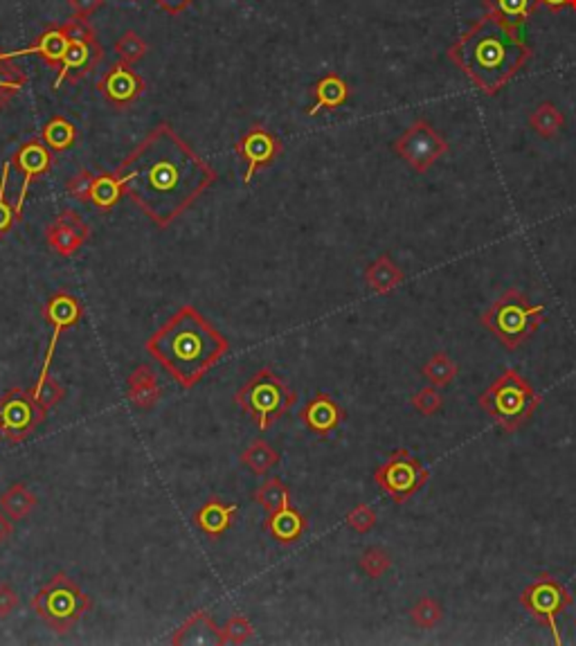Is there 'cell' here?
I'll return each instance as SVG.
<instances>
[{
  "label": "cell",
  "mask_w": 576,
  "mask_h": 646,
  "mask_svg": "<svg viewBox=\"0 0 576 646\" xmlns=\"http://www.w3.org/2000/svg\"><path fill=\"white\" fill-rule=\"evenodd\" d=\"M124 196L158 228L187 212L210 187L217 171L170 124H158L117 170Z\"/></svg>",
  "instance_id": "1"
},
{
  "label": "cell",
  "mask_w": 576,
  "mask_h": 646,
  "mask_svg": "<svg viewBox=\"0 0 576 646\" xmlns=\"http://www.w3.org/2000/svg\"><path fill=\"white\" fill-rule=\"evenodd\" d=\"M147 354L185 390L199 386L230 349L226 336L196 307H181L147 340Z\"/></svg>",
  "instance_id": "2"
},
{
  "label": "cell",
  "mask_w": 576,
  "mask_h": 646,
  "mask_svg": "<svg viewBox=\"0 0 576 646\" xmlns=\"http://www.w3.org/2000/svg\"><path fill=\"white\" fill-rule=\"evenodd\" d=\"M448 59L484 95H498L529 64L532 48L524 44L520 32L484 14L448 48Z\"/></svg>",
  "instance_id": "3"
},
{
  "label": "cell",
  "mask_w": 576,
  "mask_h": 646,
  "mask_svg": "<svg viewBox=\"0 0 576 646\" xmlns=\"http://www.w3.org/2000/svg\"><path fill=\"white\" fill-rule=\"evenodd\" d=\"M480 408L504 430L516 433L533 416L541 396L518 369H504L480 395Z\"/></svg>",
  "instance_id": "4"
},
{
  "label": "cell",
  "mask_w": 576,
  "mask_h": 646,
  "mask_svg": "<svg viewBox=\"0 0 576 646\" xmlns=\"http://www.w3.org/2000/svg\"><path fill=\"white\" fill-rule=\"evenodd\" d=\"M545 322V304H532L529 298L518 289L500 295L484 313L482 325L498 338L504 349L522 347L529 338Z\"/></svg>",
  "instance_id": "5"
},
{
  "label": "cell",
  "mask_w": 576,
  "mask_h": 646,
  "mask_svg": "<svg viewBox=\"0 0 576 646\" xmlns=\"http://www.w3.org/2000/svg\"><path fill=\"white\" fill-rule=\"evenodd\" d=\"M234 401L264 433L293 408L298 395L273 367H261L239 387Z\"/></svg>",
  "instance_id": "6"
},
{
  "label": "cell",
  "mask_w": 576,
  "mask_h": 646,
  "mask_svg": "<svg viewBox=\"0 0 576 646\" xmlns=\"http://www.w3.org/2000/svg\"><path fill=\"white\" fill-rule=\"evenodd\" d=\"M32 611L54 633H68L91 611V597L65 573H57L30 602Z\"/></svg>",
  "instance_id": "7"
},
{
  "label": "cell",
  "mask_w": 576,
  "mask_h": 646,
  "mask_svg": "<svg viewBox=\"0 0 576 646\" xmlns=\"http://www.w3.org/2000/svg\"><path fill=\"white\" fill-rule=\"evenodd\" d=\"M428 477V469H425L407 448H396V451L374 471V482L399 504L405 503L407 498H412L416 491L424 489Z\"/></svg>",
  "instance_id": "8"
},
{
  "label": "cell",
  "mask_w": 576,
  "mask_h": 646,
  "mask_svg": "<svg viewBox=\"0 0 576 646\" xmlns=\"http://www.w3.org/2000/svg\"><path fill=\"white\" fill-rule=\"evenodd\" d=\"M48 412L39 408L30 390L12 387L0 396V439L9 444H21L34 435Z\"/></svg>",
  "instance_id": "9"
},
{
  "label": "cell",
  "mask_w": 576,
  "mask_h": 646,
  "mask_svg": "<svg viewBox=\"0 0 576 646\" xmlns=\"http://www.w3.org/2000/svg\"><path fill=\"white\" fill-rule=\"evenodd\" d=\"M392 149H395L396 156L404 158L416 174H424L448 152V144L430 122L415 120L395 140Z\"/></svg>",
  "instance_id": "10"
},
{
  "label": "cell",
  "mask_w": 576,
  "mask_h": 646,
  "mask_svg": "<svg viewBox=\"0 0 576 646\" xmlns=\"http://www.w3.org/2000/svg\"><path fill=\"white\" fill-rule=\"evenodd\" d=\"M520 603H522L538 622L550 626L556 644L563 642L559 631V622L556 620H559V615L565 608H570L574 603V597L563 583H559L554 577H550V574H542V577H538L536 582L529 583V586L522 590Z\"/></svg>",
  "instance_id": "11"
},
{
  "label": "cell",
  "mask_w": 576,
  "mask_h": 646,
  "mask_svg": "<svg viewBox=\"0 0 576 646\" xmlns=\"http://www.w3.org/2000/svg\"><path fill=\"white\" fill-rule=\"evenodd\" d=\"M44 318L50 327H53V336H50L48 343V352H45L44 358V367H41L39 378L50 377V365H53L54 352H57V343L61 338V334L73 327L79 325V320L83 318V304L77 295L68 293V291H57L48 298L44 307Z\"/></svg>",
  "instance_id": "12"
},
{
  "label": "cell",
  "mask_w": 576,
  "mask_h": 646,
  "mask_svg": "<svg viewBox=\"0 0 576 646\" xmlns=\"http://www.w3.org/2000/svg\"><path fill=\"white\" fill-rule=\"evenodd\" d=\"M9 165H12V170L18 171L23 178L21 194H18L16 203H14L18 217L23 219V203H25L27 199V190H30V185L36 181V178L48 174L50 167H53V152L45 147L44 140L34 138L30 140V142L18 147V152L9 158Z\"/></svg>",
  "instance_id": "13"
},
{
  "label": "cell",
  "mask_w": 576,
  "mask_h": 646,
  "mask_svg": "<svg viewBox=\"0 0 576 646\" xmlns=\"http://www.w3.org/2000/svg\"><path fill=\"white\" fill-rule=\"evenodd\" d=\"M237 153L243 162H246V174H243V182H252V178L259 170L268 167L275 158L282 153V142L270 133L264 126H252L250 131L243 133V138L239 140Z\"/></svg>",
  "instance_id": "14"
},
{
  "label": "cell",
  "mask_w": 576,
  "mask_h": 646,
  "mask_svg": "<svg viewBox=\"0 0 576 646\" xmlns=\"http://www.w3.org/2000/svg\"><path fill=\"white\" fill-rule=\"evenodd\" d=\"M97 88H100V93L111 106H115V109H129L144 93V79L140 77L131 65L120 61V64L111 65L109 73L97 82Z\"/></svg>",
  "instance_id": "15"
},
{
  "label": "cell",
  "mask_w": 576,
  "mask_h": 646,
  "mask_svg": "<svg viewBox=\"0 0 576 646\" xmlns=\"http://www.w3.org/2000/svg\"><path fill=\"white\" fill-rule=\"evenodd\" d=\"M91 239V228L74 210H63L45 230V241L61 257L77 255L79 248Z\"/></svg>",
  "instance_id": "16"
},
{
  "label": "cell",
  "mask_w": 576,
  "mask_h": 646,
  "mask_svg": "<svg viewBox=\"0 0 576 646\" xmlns=\"http://www.w3.org/2000/svg\"><path fill=\"white\" fill-rule=\"evenodd\" d=\"M299 419L313 435L327 437V435L336 433L340 428V424L345 421V410L340 408L334 396L320 392V395H316L304 406L302 412H299Z\"/></svg>",
  "instance_id": "17"
},
{
  "label": "cell",
  "mask_w": 576,
  "mask_h": 646,
  "mask_svg": "<svg viewBox=\"0 0 576 646\" xmlns=\"http://www.w3.org/2000/svg\"><path fill=\"white\" fill-rule=\"evenodd\" d=\"M171 644L176 646H223V633L217 626L214 617L208 611H196L194 615L187 617L182 626H178L176 633L171 635Z\"/></svg>",
  "instance_id": "18"
},
{
  "label": "cell",
  "mask_w": 576,
  "mask_h": 646,
  "mask_svg": "<svg viewBox=\"0 0 576 646\" xmlns=\"http://www.w3.org/2000/svg\"><path fill=\"white\" fill-rule=\"evenodd\" d=\"M102 50L100 44H70L68 53H65L63 64L59 68V77L54 82V88H59L63 82H73L77 83L79 79L86 77L93 68L102 61Z\"/></svg>",
  "instance_id": "19"
},
{
  "label": "cell",
  "mask_w": 576,
  "mask_h": 646,
  "mask_svg": "<svg viewBox=\"0 0 576 646\" xmlns=\"http://www.w3.org/2000/svg\"><path fill=\"white\" fill-rule=\"evenodd\" d=\"M126 396H129L133 408L142 412L153 410L158 406V399H161V386H158L156 374H153V369L149 367L147 363L138 365V367L129 374V381H126Z\"/></svg>",
  "instance_id": "20"
},
{
  "label": "cell",
  "mask_w": 576,
  "mask_h": 646,
  "mask_svg": "<svg viewBox=\"0 0 576 646\" xmlns=\"http://www.w3.org/2000/svg\"><path fill=\"white\" fill-rule=\"evenodd\" d=\"M234 518H237V504L226 503L221 498H210L194 514L196 527L210 538H221L232 527Z\"/></svg>",
  "instance_id": "21"
},
{
  "label": "cell",
  "mask_w": 576,
  "mask_h": 646,
  "mask_svg": "<svg viewBox=\"0 0 576 646\" xmlns=\"http://www.w3.org/2000/svg\"><path fill=\"white\" fill-rule=\"evenodd\" d=\"M307 518H304V514L298 512L293 504H288L287 509H279V512L275 514H268V518L264 521L266 532H268L275 541L282 543V545L298 543L299 538L304 536V532H307Z\"/></svg>",
  "instance_id": "22"
},
{
  "label": "cell",
  "mask_w": 576,
  "mask_h": 646,
  "mask_svg": "<svg viewBox=\"0 0 576 646\" xmlns=\"http://www.w3.org/2000/svg\"><path fill=\"white\" fill-rule=\"evenodd\" d=\"M482 7L507 27L520 32V27L536 14L541 3L538 0H482Z\"/></svg>",
  "instance_id": "23"
},
{
  "label": "cell",
  "mask_w": 576,
  "mask_h": 646,
  "mask_svg": "<svg viewBox=\"0 0 576 646\" xmlns=\"http://www.w3.org/2000/svg\"><path fill=\"white\" fill-rule=\"evenodd\" d=\"M313 95H316V104L308 109V115H317L322 111H336L349 100V86L340 74L329 73L313 86Z\"/></svg>",
  "instance_id": "24"
},
{
  "label": "cell",
  "mask_w": 576,
  "mask_h": 646,
  "mask_svg": "<svg viewBox=\"0 0 576 646\" xmlns=\"http://www.w3.org/2000/svg\"><path fill=\"white\" fill-rule=\"evenodd\" d=\"M68 45H70V41H68V36L63 34V30L53 25L39 36V41H36L32 48L18 50V53H9V54H12V59L21 57V54H39V57L44 59L48 65H53V68H61L65 53H68Z\"/></svg>",
  "instance_id": "25"
},
{
  "label": "cell",
  "mask_w": 576,
  "mask_h": 646,
  "mask_svg": "<svg viewBox=\"0 0 576 646\" xmlns=\"http://www.w3.org/2000/svg\"><path fill=\"white\" fill-rule=\"evenodd\" d=\"M365 284H367L374 293L387 295L404 284V270L392 261L390 255H381L365 270Z\"/></svg>",
  "instance_id": "26"
},
{
  "label": "cell",
  "mask_w": 576,
  "mask_h": 646,
  "mask_svg": "<svg viewBox=\"0 0 576 646\" xmlns=\"http://www.w3.org/2000/svg\"><path fill=\"white\" fill-rule=\"evenodd\" d=\"M36 507V495L32 494L30 486L23 482H14L7 491H3L0 495V509L7 514L12 521H23L30 516Z\"/></svg>",
  "instance_id": "27"
},
{
  "label": "cell",
  "mask_w": 576,
  "mask_h": 646,
  "mask_svg": "<svg viewBox=\"0 0 576 646\" xmlns=\"http://www.w3.org/2000/svg\"><path fill=\"white\" fill-rule=\"evenodd\" d=\"M241 465L250 469L255 475H266V473H270L279 465V453L264 439H255L241 453Z\"/></svg>",
  "instance_id": "28"
},
{
  "label": "cell",
  "mask_w": 576,
  "mask_h": 646,
  "mask_svg": "<svg viewBox=\"0 0 576 646\" xmlns=\"http://www.w3.org/2000/svg\"><path fill=\"white\" fill-rule=\"evenodd\" d=\"M27 83V77L23 74V70L14 64L12 54L0 50V111L5 109L9 100L18 95L23 91V86Z\"/></svg>",
  "instance_id": "29"
},
{
  "label": "cell",
  "mask_w": 576,
  "mask_h": 646,
  "mask_svg": "<svg viewBox=\"0 0 576 646\" xmlns=\"http://www.w3.org/2000/svg\"><path fill=\"white\" fill-rule=\"evenodd\" d=\"M41 140H44L50 152H68L77 142V126L65 118H53L41 131Z\"/></svg>",
  "instance_id": "30"
},
{
  "label": "cell",
  "mask_w": 576,
  "mask_h": 646,
  "mask_svg": "<svg viewBox=\"0 0 576 646\" xmlns=\"http://www.w3.org/2000/svg\"><path fill=\"white\" fill-rule=\"evenodd\" d=\"M255 503L264 509L266 514H275L279 509H287L290 504V491L279 477H268L261 482L259 489L255 491Z\"/></svg>",
  "instance_id": "31"
},
{
  "label": "cell",
  "mask_w": 576,
  "mask_h": 646,
  "mask_svg": "<svg viewBox=\"0 0 576 646\" xmlns=\"http://www.w3.org/2000/svg\"><path fill=\"white\" fill-rule=\"evenodd\" d=\"M124 196V187H122L120 176L115 174H100L95 176V185H93V194H91V203L95 205L97 210L106 212V210L115 208L117 201Z\"/></svg>",
  "instance_id": "32"
},
{
  "label": "cell",
  "mask_w": 576,
  "mask_h": 646,
  "mask_svg": "<svg viewBox=\"0 0 576 646\" xmlns=\"http://www.w3.org/2000/svg\"><path fill=\"white\" fill-rule=\"evenodd\" d=\"M565 118L552 102H542L529 115V126L536 131L541 138H554L561 129H563Z\"/></svg>",
  "instance_id": "33"
},
{
  "label": "cell",
  "mask_w": 576,
  "mask_h": 646,
  "mask_svg": "<svg viewBox=\"0 0 576 646\" xmlns=\"http://www.w3.org/2000/svg\"><path fill=\"white\" fill-rule=\"evenodd\" d=\"M457 372H460L457 363L446 352H437L430 356V360L424 365V369H421L425 381L434 387H444L455 381Z\"/></svg>",
  "instance_id": "34"
},
{
  "label": "cell",
  "mask_w": 576,
  "mask_h": 646,
  "mask_svg": "<svg viewBox=\"0 0 576 646\" xmlns=\"http://www.w3.org/2000/svg\"><path fill=\"white\" fill-rule=\"evenodd\" d=\"M32 399L39 404V408L44 410V412H48L50 408H54V406L59 404L61 399L65 396V387L61 386V383L57 381V378H53V377H45V378H39V381L32 386Z\"/></svg>",
  "instance_id": "35"
},
{
  "label": "cell",
  "mask_w": 576,
  "mask_h": 646,
  "mask_svg": "<svg viewBox=\"0 0 576 646\" xmlns=\"http://www.w3.org/2000/svg\"><path fill=\"white\" fill-rule=\"evenodd\" d=\"M410 617H412V622H415V626H419V629L428 631V629H434V626H437L439 622H442L444 608H442V603L437 602V599L421 597L419 602H416L415 606H412Z\"/></svg>",
  "instance_id": "36"
},
{
  "label": "cell",
  "mask_w": 576,
  "mask_h": 646,
  "mask_svg": "<svg viewBox=\"0 0 576 646\" xmlns=\"http://www.w3.org/2000/svg\"><path fill=\"white\" fill-rule=\"evenodd\" d=\"M115 54L122 64L133 65L147 57V44L138 32H124L115 44Z\"/></svg>",
  "instance_id": "37"
},
{
  "label": "cell",
  "mask_w": 576,
  "mask_h": 646,
  "mask_svg": "<svg viewBox=\"0 0 576 646\" xmlns=\"http://www.w3.org/2000/svg\"><path fill=\"white\" fill-rule=\"evenodd\" d=\"M9 171H12V165H9V161H7L3 167V176H0V239H5V235H9V230L14 228V223L21 221L16 208H14V205L7 201Z\"/></svg>",
  "instance_id": "38"
},
{
  "label": "cell",
  "mask_w": 576,
  "mask_h": 646,
  "mask_svg": "<svg viewBox=\"0 0 576 646\" xmlns=\"http://www.w3.org/2000/svg\"><path fill=\"white\" fill-rule=\"evenodd\" d=\"M358 565L369 579H381L383 574L392 568V559L386 550H381V547H367V550L360 554Z\"/></svg>",
  "instance_id": "39"
},
{
  "label": "cell",
  "mask_w": 576,
  "mask_h": 646,
  "mask_svg": "<svg viewBox=\"0 0 576 646\" xmlns=\"http://www.w3.org/2000/svg\"><path fill=\"white\" fill-rule=\"evenodd\" d=\"M223 633V642L226 644H243L248 640H252L255 635V626L248 620L246 615H232L230 620L226 622V626L221 629Z\"/></svg>",
  "instance_id": "40"
},
{
  "label": "cell",
  "mask_w": 576,
  "mask_h": 646,
  "mask_svg": "<svg viewBox=\"0 0 576 646\" xmlns=\"http://www.w3.org/2000/svg\"><path fill=\"white\" fill-rule=\"evenodd\" d=\"M442 406H444V396L439 395V390L434 386L424 387V390H419L415 396H412V408L424 416L437 415V412L442 410Z\"/></svg>",
  "instance_id": "41"
},
{
  "label": "cell",
  "mask_w": 576,
  "mask_h": 646,
  "mask_svg": "<svg viewBox=\"0 0 576 646\" xmlns=\"http://www.w3.org/2000/svg\"><path fill=\"white\" fill-rule=\"evenodd\" d=\"M61 30L68 36L70 44H97L95 30H93L86 18H70V21H65L63 25H61Z\"/></svg>",
  "instance_id": "42"
},
{
  "label": "cell",
  "mask_w": 576,
  "mask_h": 646,
  "mask_svg": "<svg viewBox=\"0 0 576 646\" xmlns=\"http://www.w3.org/2000/svg\"><path fill=\"white\" fill-rule=\"evenodd\" d=\"M347 527L354 529L358 533H367L376 527V512L369 504H356L349 514H347Z\"/></svg>",
  "instance_id": "43"
},
{
  "label": "cell",
  "mask_w": 576,
  "mask_h": 646,
  "mask_svg": "<svg viewBox=\"0 0 576 646\" xmlns=\"http://www.w3.org/2000/svg\"><path fill=\"white\" fill-rule=\"evenodd\" d=\"M93 185H95V174L88 170L77 171L73 178L68 181L65 190L73 196L74 201H82V203H91V194H93Z\"/></svg>",
  "instance_id": "44"
},
{
  "label": "cell",
  "mask_w": 576,
  "mask_h": 646,
  "mask_svg": "<svg viewBox=\"0 0 576 646\" xmlns=\"http://www.w3.org/2000/svg\"><path fill=\"white\" fill-rule=\"evenodd\" d=\"M18 603H21V597H18L16 588L9 586V583H0V617L12 615Z\"/></svg>",
  "instance_id": "45"
},
{
  "label": "cell",
  "mask_w": 576,
  "mask_h": 646,
  "mask_svg": "<svg viewBox=\"0 0 576 646\" xmlns=\"http://www.w3.org/2000/svg\"><path fill=\"white\" fill-rule=\"evenodd\" d=\"M70 7H73V14L77 18H88L91 14H95L97 9L104 5V0H68Z\"/></svg>",
  "instance_id": "46"
},
{
  "label": "cell",
  "mask_w": 576,
  "mask_h": 646,
  "mask_svg": "<svg viewBox=\"0 0 576 646\" xmlns=\"http://www.w3.org/2000/svg\"><path fill=\"white\" fill-rule=\"evenodd\" d=\"M191 3H194V0H156L158 7H162L167 14H171V16L185 12Z\"/></svg>",
  "instance_id": "47"
},
{
  "label": "cell",
  "mask_w": 576,
  "mask_h": 646,
  "mask_svg": "<svg viewBox=\"0 0 576 646\" xmlns=\"http://www.w3.org/2000/svg\"><path fill=\"white\" fill-rule=\"evenodd\" d=\"M538 3L550 12H561V9H574L576 12V0H538Z\"/></svg>",
  "instance_id": "48"
},
{
  "label": "cell",
  "mask_w": 576,
  "mask_h": 646,
  "mask_svg": "<svg viewBox=\"0 0 576 646\" xmlns=\"http://www.w3.org/2000/svg\"><path fill=\"white\" fill-rule=\"evenodd\" d=\"M12 533H14L12 518H9L7 514H5L3 509H0V543L9 541V538H12Z\"/></svg>",
  "instance_id": "49"
},
{
  "label": "cell",
  "mask_w": 576,
  "mask_h": 646,
  "mask_svg": "<svg viewBox=\"0 0 576 646\" xmlns=\"http://www.w3.org/2000/svg\"><path fill=\"white\" fill-rule=\"evenodd\" d=\"M574 624H576V622H574Z\"/></svg>",
  "instance_id": "50"
}]
</instances>
